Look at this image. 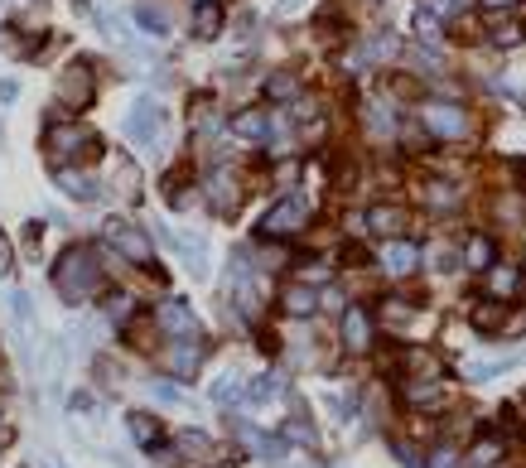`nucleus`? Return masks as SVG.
Listing matches in <instances>:
<instances>
[{
	"label": "nucleus",
	"mask_w": 526,
	"mask_h": 468,
	"mask_svg": "<svg viewBox=\"0 0 526 468\" xmlns=\"http://www.w3.org/2000/svg\"><path fill=\"white\" fill-rule=\"evenodd\" d=\"M54 290L68 304L97 300V295L107 290L102 266H97V251H92V247H68V251H63V256H58V266H54Z\"/></svg>",
	"instance_id": "f257e3e1"
},
{
	"label": "nucleus",
	"mask_w": 526,
	"mask_h": 468,
	"mask_svg": "<svg viewBox=\"0 0 526 468\" xmlns=\"http://www.w3.org/2000/svg\"><path fill=\"white\" fill-rule=\"evenodd\" d=\"M44 150L54 155V160H73V155H92L97 160V140L83 131V121H68V116H54L49 126H44Z\"/></svg>",
	"instance_id": "f03ea898"
},
{
	"label": "nucleus",
	"mask_w": 526,
	"mask_h": 468,
	"mask_svg": "<svg viewBox=\"0 0 526 468\" xmlns=\"http://www.w3.org/2000/svg\"><path fill=\"white\" fill-rule=\"evenodd\" d=\"M420 126L435 140H469L473 136V116L459 102H425L420 107Z\"/></svg>",
	"instance_id": "7ed1b4c3"
},
{
	"label": "nucleus",
	"mask_w": 526,
	"mask_h": 468,
	"mask_svg": "<svg viewBox=\"0 0 526 468\" xmlns=\"http://www.w3.org/2000/svg\"><path fill=\"white\" fill-rule=\"evenodd\" d=\"M309 222V203L300 198V193H290V198H280L276 208L261 218V237H276V242H285V237H300Z\"/></svg>",
	"instance_id": "20e7f679"
},
{
	"label": "nucleus",
	"mask_w": 526,
	"mask_h": 468,
	"mask_svg": "<svg viewBox=\"0 0 526 468\" xmlns=\"http://www.w3.org/2000/svg\"><path fill=\"white\" fill-rule=\"evenodd\" d=\"M87 102H92V63H87V58H73V63L63 68V78H58V107L83 111Z\"/></svg>",
	"instance_id": "39448f33"
},
{
	"label": "nucleus",
	"mask_w": 526,
	"mask_h": 468,
	"mask_svg": "<svg viewBox=\"0 0 526 468\" xmlns=\"http://www.w3.org/2000/svg\"><path fill=\"white\" fill-rule=\"evenodd\" d=\"M107 242L121 251L131 266H150V261H155V247H150V237L140 232L136 222H121V218L107 222Z\"/></svg>",
	"instance_id": "423d86ee"
},
{
	"label": "nucleus",
	"mask_w": 526,
	"mask_h": 468,
	"mask_svg": "<svg viewBox=\"0 0 526 468\" xmlns=\"http://www.w3.org/2000/svg\"><path fill=\"white\" fill-rule=\"evenodd\" d=\"M208 358V348H203V338H174L165 353H160V367H165L169 377H198V367Z\"/></svg>",
	"instance_id": "0eeeda50"
},
{
	"label": "nucleus",
	"mask_w": 526,
	"mask_h": 468,
	"mask_svg": "<svg viewBox=\"0 0 526 468\" xmlns=\"http://www.w3.org/2000/svg\"><path fill=\"white\" fill-rule=\"evenodd\" d=\"M203 198H208V208H213L218 218H232L237 203H242V184H237V174H232L227 165L213 169V174L203 179Z\"/></svg>",
	"instance_id": "6e6552de"
},
{
	"label": "nucleus",
	"mask_w": 526,
	"mask_h": 468,
	"mask_svg": "<svg viewBox=\"0 0 526 468\" xmlns=\"http://www.w3.org/2000/svg\"><path fill=\"white\" fill-rule=\"evenodd\" d=\"M155 324H160L169 338H203V329H198V319H194V309H189L184 300L155 304Z\"/></svg>",
	"instance_id": "1a4fd4ad"
},
{
	"label": "nucleus",
	"mask_w": 526,
	"mask_h": 468,
	"mask_svg": "<svg viewBox=\"0 0 526 468\" xmlns=\"http://www.w3.org/2000/svg\"><path fill=\"white\" fill-rule=\"evenodd\" d=\"M372 338H377L372 314H367L362 304L343 309V348H348V353H367V348H372Z\"/></svg>",
	"instance_id": "9d476101"
},
{
	"label": "nucleus",
	"mask_w": 526,
	"mask_h": 468,
	"mask_svg": "<svg viewBox=\"0 0 526 468\" xmlns=\"http://www.w3.org/2000/svg\"><path fill=\"white\" fill-rule=\"evenodd\" d=\"M160 126H165V111H160V102H155V97H140L136 111H131V121H126V136L145 145V140H155V131H160Z\"/></svg>",
	"instance_id": "9b49d317"
},
{
	"label": "nucleus",
	"mask_w": 526,
	"mask_h": 468,
	"mask_svg": "<svg viewBox=\"0 0 526 468\" xmlns=\"http://www.w3.org/2000/svg\"><path fill=\"white\" fill-rule=\"evenodd\" d=\"M416 266H420L416 242H406V237H387V247H382V271H387V276H411Z\"/></svg>",
	"instance_id": "f8f14e48"
},
{
	"label": "nucleus",
	"mask_w": 526,
	"mask_h": 468,
	"mask_svg": "<svg viewBox=\"0 0 526 468\" xmlns=\"http://www.w3.org/2000/svg\"><path fill=\"white\" fill-rule=\"evenodd\" d=\"M362 222H367V232H377V237H401V232H406V208H401V203H372Z\"/></svg>",
	"instance_id": "ddd939ff"
},
{
	"label": "nucleus",
	"mask_w": 526,
	"mask_h": 468,
	"mask_svg": "<svg viewBox=\"0 0 526 468\" xmlns=\"http://www.w3.org/2000/svg\"><path fill=\"white\" fill-rule=\"evenodd\" d=\"M54 184L68 193L73 203H97V198H102L97 179H92V174H78V169H63V165H58V169H54Z\"/></svg>",
	"instance_id": "4468645a"
},
{
	"label": "nucleus",
	"mask_w": 526,
	"mask_h": 468,
	"mask_svg": "<svg viewBox=\"0 0 526 468\" xmlns=\"http://www.w3.org/2000/svg\"><path fill=\"white\" fill-rule=\"evenodd\" d=\"M280 309H285L290 319H309V314L319 309L314 285H305V280H300V285H285V290H280Z\"/></svg>",
	"instance_id": "2eb2a0df"
},
{
	"label": "nucleus",
	"mask_w": 526,
	"mask_h": 468,
	"mask_svg": "<svg viewBox=\"0 0 526 468\" xmlns=\"http://www.w3.org/2000/svg\"><path fill=\"white\" fill-rule=\"evenodd\" d=\"M469 324L478 333H502L507 329V304H498V300H478L469 309Z\"/></svg>",
	"instance_id": "dca6fc26"
},
{
	"label": "nucleus",
	"mask_w": 526,
	"mask_h": 468,
	"mask_svg": "<svg viewBox=\"0 0 526 468\" xmlns=\"http://www.w3.org/2000/svg\"><path fill=\"white\" fill-rule=\"evenodd\" d=\"M464 266L478 271V276H488V271L498 266V247H493V237H469V242H464Z\"/></svg>",
	"instance_id": "f3484780"
},
{
	"label": "nucleus",
	"mask_w": 526,
	"mask_h": 468,
	"mask_svg": "<svg viewBox=\"0 0 526 468\" xmlns=\"http://www.w3.org/2000/svg\"><path fill=\"white\" fill-rule=\"evenodd\" d=\"M126 430H131V440H136L140 449H160V440H165V425H160L150 411H136L131 420H126Z\"/></svg>",
	"instance_id": "a211bd4d"
},
{
	"label": "nucleus",
	"mask_w": 526,
	"mask_h": 468,
	"mask_svg": "<svg viewBox=\"0 0 526 468\" xmlns=\"http://www.w3.org/2000/svg\"><path fill=\"white\" fill-rule=\"evenodd\" d=\"M401 396H406V406H440L444 386L440 377H416V382H401Z\"/></svg>",
	"instance_id": "6ab92c4d"
},
{
	"label": "nucleus",
	"mask_w": 526,
	"mask_h": 468,
	"mask_svg": "<svg viewBox=\"0 0 526 468\" xmlns=\"http://www.w3.org/2000/svg\"><path fill=\"white\" fill-rule=\"evenodd\" d=\"M232 131L242 140H266L271 136V111H261V107L237 111V116H232Z\"/></svg>",
	"instance_id": "aec40b11"
},
{
	"label": "nucleus",
	"mask_w": 526,
	"mask_h": 468,
	"mask_svg": "<svg viewBox=\"0 0 526 468\" xmlns=\"http://www.w3.org/2000/svg\"><path fill=\"white\" fill-rule=\"evenodd\" d=\"M488 290H493L498 300L522 295V290H526V271H522V266H493V271H488Z\"/></svg>",
	"instance_id": "412c9836"
},
{
	"label": "nucleus",
	"mask_w": 526,
	"mask_h": 468,
	"mask_svg": "<svg viewBox=\"0 0 526 468\" xmlns=\"http://www.w3.org/2000/svg\"><path fill=\"white\" fill-rule=\"evenodd\" d=\"M194 34L198 39H218L222 34V5L218 0H198L194 5Z\"/></svg>",
	"instance_id": "4be33fe9"
},
{
	"label": "nucleus",
	"mask_w": 526,
	"mask_h": 468,
	"mask_svg": "<svg viewBox=\"0 0 526 468\" xmlns=\"http://www.w3.org/2000/svg\"><path fill=\"white\" fill-rule=\"evenodd\" d=\"M502 459V440L498 435H483V440L469 449V468H493Z\"/></svg>",
	"instance_id": "5701e85b"
},
{
	"label": "nucleus",
	"mask_w": 526,
	"mask_h": 468,
	"mask_svg": "<svg viewBox=\"0 0 526 468\" xmlns=\"http://www.w3.org/2000/svg\"><path fill=\"white\" fill-rule=\"evenodd\" d=\"M174 454H184V459H208L213 444H208V435H198V430H184V435L174 440Z\"/></svg>",
	"instance_id": "b1692460"
},
{
	"label": "nucleus",
	"mask_w": 526,
	"mask_h": 468,
	"mask_svg": "<svg viewBox=\"0 0 526 468\" xmlns=\"http://www.w3.org/2000/svg\"><path fill=\"white\" fill-rule=\"evenodd\" d=\"M425 203L449 213V208H459V189H454V184H444V179H435V184H425Z\"/></svg>",
	"instance_id": "393cba45"
},
{
	"label": "nucleus",
	"mask_w": 526,
	"mask_h": 468,
	"mask_svg": "<svg viewBox=\"0 0 526 468\" xmlns=\"http://www.w3.org/2000/svg\"><path fill=\"white\" fill-rule=\"evenodd\" d=\"M266 97H271V102H290V97H300V83H295L290 73H271V78H266Z\"/></svg>",
	"instance_id": "a878e982"
},
{
	"label": "nucleus",
	"mask_w": 526,
	"mask_h": 468,
	"mask_svg": "<svg viewBox=\"0 0 526 468\" xmlns=\"http://www.w3.org/2000/svg\"><path fill=\"white\" fill-rule=\"evenodd\" d=\"M416 34L425 39V44H440V34H444V25H440V15L425 5V10H416Z\"/></svg>",
	"instance_id": "bb28decb"
},
{
	"label": "nucleus",
	"mask_w": 526,
	"mask_h": 468,
	"mask_svg": "<svg viewBox=\"0 0 526 468\" xmlns=\"http://www.w3.org/2000/svg\"><path fill=\"white\" fill-rule=\"evenodd\" d=\"M280 386H285V377L266 372V377H256V386H247V401H271V396H280Z\"/></svg>",
	"instance_id": "cd10ccee"
},
{
	"label": "nucleus",
	"mask_w": 526,
	"mask_h": 468,
	"mask_svg": "<svg viewBox=\"0 0 526 468\" xmlns=\"http://www.w3.org/2000/svg\"><path fill=\"white\" fill-rule=\"evenodd\" d=\"M425 459H430V464H425V468H464V454H459L454 444H444V440L435 444V449H430Z\"/></svg>",
	"instance_id": "c85d7f7f"
},
{
	"label": "nucleus",
	"mask_w": 526,
	"mask_h": 468,
	"mask_svg": "<svg viewBox=\"0 0 526 468\" xmlns=\"http://www.w3.org/2000/svg\"><path fill=\"white\" fill-rule=\"evenodd\" d=\"M136 20L150 29V34H169V15L160 5H136Z\"/></svg>",
	"instance_id": "c756f323"
},
{
	"label": "nucleus",
	"mask_w": 526,
	"mask_h": 468,
	"mask_svg": "<svg viewBox=\"0 0 526 468\" xmlns=\"http://www.w3.org/2000/svg\"><path fill=\"white\" fill-rule=\"evenodd\" d=\"M189 174H184V169H174V174H165V198L169 203H174V208H184V203H189Z\"/></svg>",
	"instance_id": "7c9ffc66"
},
{
	"label": "nucleus",
	"mask_w": 526,
	"mask_h": 468,
	"mask_svg": "<svg viewBox=\"0 0 526 468\" xmlns=\"http://www.w3.org/2000/svg\"><path fill=\"white\" fill-rule=\"evenodd\" d=\"M362 121H367V131H377V136H391V131H396V116H391L387 107H367Z\"/></svg>",
	"instance_id": "2f4dec72"
},
{
	"label": "nucleus",
	"mask_w": 526,
	"mask_h": 468,
	"mask_svg": "<svg viewBox=\"0 0 526 468\" xmlns=\"http://www.w3.org/2000/svg\"><path fill=\"white\" fill-rule=\"evenodd\" d=\"M92 372L102 377V386H107V391H121V382H126V372H121L111 358H97V362H92Z\"/></svg>",
	"instance_id": "473e14b6"
},
{
	"label": "nucleus",
	"mask_w": 526,
	"mask_h": 468,
	"mask_svg": "<svg viewBox=\"0 0 526 468\" xmlns=\"http://www.w3.org/2000/svg\"><path fill=\"white\" fill-rule=\"evenodd\" d=\"M140 174H136V165H131V160H121V165H116V189L126 193V198H140Z\"/></svg>",
	"instance_id": "72a5a7b5"
},
{
	"label": "nucleus",
	"mask_w": 526,
	"mask_h": 468,
	"mask_svg": "<svg viewBox=\"0 0 526 468\" xmlns=\"http://www.w3.org/2000/svg\"><path fill=\"white\" fill-rule=\"evenodd\" d=\"M107 314H111V324H131V319H136V300H131V295H111Z\"/></svg>",
	"instance_id": "f704fd0d"
},
{
	"label": "nucleus",
	"mask_w": 526,
	"mask_h": 468,
	"mask_svg": "<svg viewBox=\"0 0 526 468\" xmlns=\"http://www.w3.org/2000/svg\"><path fill=\"white\" fill-rule=\"evenodd\" d=\"M493 44H502V49L522 44V25H512V20H498V25H493Z\"/></svg>",
	"instance_id": "c9c22d12"
},
{
	"label": "nucleus",
	"mask_w": 526,
	"mask_h": 468,
	"mask_svg": "<svg viewBox=\"0 0 526 468\" xmlns=\"http://www.w3.org/2000/svg\"><path fill=\"white\" fill-rule=\"evenodd\" d=\"M213 396H218L222 406H232V401H237V396H247V386L237 382V377H227V382H222L218 391H213Z\"/></svg>",
	"instance_id": "e433bc0d"
},
{
	"label": "nucleus",
	"mask_w": 526,
	"mask_h": 468,
	"mask_svg": "<svg viewBox=\"0 0 526 468\" xmlns=\"http://www.w3.org/2000/svg\"><path fill=\"white\" fill-rule=\"evenodd\" d=\"M498 218L522 222V198H498Z\"/></svg>",
	"instance_id": "4c0bfd02"
},
{
	"label": "nucleus",
	"mask_w": 526,
	"mask_h": 468,
	"mask_svg": "<svg viewBox=\"0 0 526 468\" xmlns=\"http://www.w3.org/2000/svg\"><path fill=\"white\" fill-rule=\"evenodd\" d=\"M343 261H348V266H367V251H362V247H343Z\"/></svg>",
	"instance_id": "58836bf2"
},
{
	"label": "nucleus",
	"mask_w": 526,
	"mask_h": 468,
	"mask_svg": "<svg viewBox=\"0 0 526 468\" xmlns=\"http://www.w3.org/2000/svg\"><path fill=\"white\" fill-rule=\"evenodd\" d=\"M502 333H507V338H512V333H526V309H522V314H512V319H507V329H502Z\"/></svg>",
	"instance_id": "ea45409f"
},
{
	"label": "nucleus",
	"mask_w": 526,
	"mask_h": 468,
	"mask_svg": "<svg viewBox=\"0 0 526 468\" xmlns=\"http://www.w3.org/2000/svg\"><path fill=\"white\" fill-rule=\"evenodd\" d=\"M10 271V242H5V232H0V276Z\"/></svg>",
	"instance_id": "a19ab883"
},
{
	"label": "nucleus",
	"mask_w": 526,
	"mask_h": 468,
	"mask_svg": "<svg viewBox=\"0 0 526 468\" xmlns=\"http://www.w3.org/2000/svg\"><path fill=\"white\" fill-rule=\"evenodd\" d=\"M478 5H483V10H512L517 0H478Z\"/></svg>",
	"instance_id": "79ce46f5"
},
{
	"label": "nucleus",
	"mask_w": 526,
	"mask_h": 468,
	"mask_svg": "<svg viewBox=\"0 0 526 468\" xmlns=\"http://www.w3.org/2000/svg\"><path fill=\"white\" fill-rule=\"evenodd\" d=\"M15 97H20V87H15V83H0V102H15Z\"/></svg>",
	"instance_id": "37998d69"
},
{
	"label": "nucleus",
	"mask_w": 526,
	"mask_h": 468,
	"mask_svg": "<svg viewBox=\"0 0 526 468\" xmlns=\"http://www.w3.org/2000/svg\"><path fill=\"white\" fill-rule=\"evenodd\" d=\"M213 468H232V464H213Z\"/></svg>",
	"instance_id": "c03bdc74"
},
{
	"label": "nucleus",
	"mask_w": 526,
	"mask_h": 468,
	"mask_svg": "<svg viewBox=\"0 0 526 468\" xmlns=\"http://www.w3.org/2000/svg\"><path fill=\"white\" fill-rule=\"evenodd\" d=\"M194 5H198V0H194Z\"/></svg>",
	"instance_id": "a18cd8bd"
}]
</instances>
